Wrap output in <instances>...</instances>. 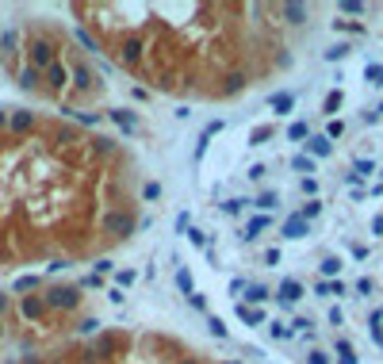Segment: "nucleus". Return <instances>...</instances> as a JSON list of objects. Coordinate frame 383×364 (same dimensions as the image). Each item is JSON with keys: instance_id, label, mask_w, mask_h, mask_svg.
<instances>
[{"instance_id": "nucleus-1", "label": "nucleus", "mask_w": 383, "mask_h": 364, "mask_svg": "<svg viewBox=\"0 0 383 364\" xmlns=\"http://www.w3.org/2000/svg\"><path fill=\"white\" fill-rule=\"evenodd\" d=\"M42 299H46V307H50V311H58V315H69V311H77V307H81V288L54 284V288L42 291Z\"/></svg>"}, {"instance_id": "nucleus-2", "label": "nucleus", "mask_w": 383, "mask_h": 364, "mask_svg": "<svg viewBox=\"0 0 383 364\" xmlns=\"http://www.w3.org/2000/svg\"><path fill=\"white\" fill-rule=\"evenodd\" d=\"M16 311L19 315H24V322H42V318L50 315V307H46V299L39 295V291H35V295H19V303H16Z\"/></svg>"}, {"instance_id": "nucleus-3", "label": "nucleus", "mask_w": 383, "mask_h": 364, "mask_svg": "<svg viewBox=\"0 0 383 364\" xmlns=\"http://www.w3.org/2000/svg\"><path fill=\"white\" fill-rule=\"evenodd\" d=\"M307 234V223L303 219H288V226H283V238H303Z\"/></svg>"}, {"instance_id": "nucleus-4", "label": "nucleus", "mask_w": 383, "mask_h": 364, "mask_svg": "<svg viewBox=\"0 0 383 364\" xmlns=\"http://www.w3.org/2000/svg\"><path fill=\"white\" fill-rule=\"evenodd\" d=\"M280 291H283V295H280L283 303H292V299H299V295H303L299 280H283V288H280Z\"/></svg>"}, {"instance_id": "nucleus-5", "label": "nucleus", "mask_w": 383, "mask_h": 364, "mask_svg": "<svg viewBox=\"0 0 383 364\" xmlns=\"http://www.w3.org/2000/svg\"><path fill=\"white\" fill-rule=\"evenodd\" d=\"M245 299H250V303H265V299H268V288H257V284H253Z\"/></svg>"}, {"instance_id": "nucleus-6", "label": "nucleus", "mask_w": 383, "mask_h": 364, "mask_svg": "<svg viewBox=\"0 0 383 364\" xmlns=\"http://www.w3.org/2000/svg\"><path fill=\"white\" fill-rule=\"evenodd\" d=\"M337 269H342V261H337V257H326V261H322V273H337Z\"/></svg>"}, {"instance_id": "nucleus-7", "label": "nucleus", "mask_w": 383, "mask_h": 364, "mask_svg": "<svg viewBox=\"0 0 383 364\" xmlns=\"http://www.w3.org/2000/svg\"><path fill=\"white\" fill-rule=\"evenodd\" d=\"M310 149H315V154H330V142H326V138H310Z\"/></svg>"}, {"instance_id": "nucleus-8", "label": "nucleus", "mask_w": 383, "mask_h": 364, "mask_svg": "<svg viewBox=\"0 0 383 364\" xmlns=\"http://www.w3.org/2000/svg\"><path fill=\"white\" fill-rule=\"evenodd\" d=\"M333 108H342V92H330V100H326V111H333Z\"/></svg>"}, {"instance_id": "nucleus-9", "label": "nucleus", "mask_w": 383, "mask_h": 364, "mask_svg": "<svg viewBox=\"0 0 383 364\" xmlns=\"http://www.w3.org/2000/svg\"><path fill=\"white\" fill-rule=\"evenodd\" d=\"M176 284H180V288L192 295V280H188V273H184V269H180V273H176Z\"/></svg>"}, {"instance_id": "nucleus-10", "label": "nucleus", "mask_w": 383, "mask_h": 364, "mask_svg": "<svg viewBox=\"0 0 383 364\" xmlns=\"http://www.w3.org/2000/svg\"><path fill=\"white\" fill-rule=\"evenodd\" d=\"M211 334H215V338H226V326L218 322V318H211Z\"/></svg>"}]
</instances>
